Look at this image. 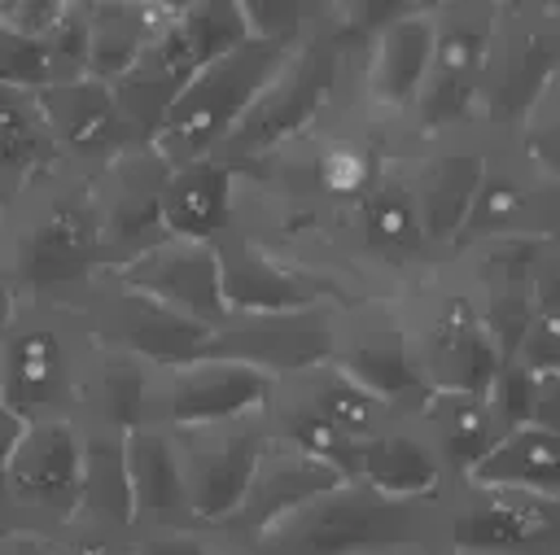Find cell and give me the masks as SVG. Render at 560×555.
Here are the masks:
<instances>
[{"label":"cell","mask_w":560,"mask_h":555,"mask_svg":"<svg viewBox=\"0 0 560 555\" xmlns=\"http://www.w3.org/2000/svg\"><path fill=\"white\" fill-rule=\"evenodd\" d=\"M0 271L13 297H70L105 271L96 166L57 157L4 201Z\"/></svg>","instance_id":"obj_1"},{"label":"cell","mask_w":560,"mask_h":555,"mask_svg":"<svg viewBox=\"0 0 560 555\" xmlns=\"http://www.w3.org/2000/svg\"><path fill=\"white\" fill-rule=\"evenodd\" d=\"M92 336L79 302L70 297H18L0 328V406L22 424L70 420L74 380Z\"/></svg>","instance_id":"obj_2"},{"label":"cell","mask_w":560,"mask_h":555,"mask_svg":"<svg viewBox=\"0 0 560 555\" xmlns=\"http://www.w3.org/2000/svg\"><path fill=\"white\" fill-rule=\"evenodd\" d=\"M433 498H385L341 481L241 542V555H368L381 546L429 542Z\"/></svg>","instance_id":"obj_3"},{"label":"cell","mask_w":560,"mask_h":555,"mask_svg":"<svg viewBox=\"0 0 560 555\" xmlns=\"http://www.w3.org/2000/svg\"><path fill=\"white\" fill-rule=\"evenodd\" d=\"M398 310L424 389L486 393L494 385L503 354L451 262H438L424 280H416L398 297Z\"/></svg>","instance_id":"obj_4"},{"label":"cell","mask_w":560,"mask_h":555,"mask_svg":"<svg viewBox=\"0 0 560 555\" xmlns=\"http://www.w3.org/2000/svg\"><path fill=\"white\" fill-rule=\"evenodd\" d=\"M289 48L293 44H267V39L245 35L223 57L206 61L179 87L162 127L149 140L162 153V162L184 166V162H197V157H214L228 144V135L241 127V118L249 114L258 92L271 83V74L280 70Z\"/></svg>","instance_id":"obj_5"},{"label":"cell","mask_w":560,"mask_h":555,"mask_svg":"<svg viewBox=\"0 0 560 555\" xmlns=\"http://www.w3.org/2000/svg\"><path fill=\"white\" fill-rule=\"evenodd\" d=\"M551 87H560V4L499 0V26L486 52L472 127L499 140Z\"/></svg>","instance_id":"obj_6"},{"label":"cell","mask_w":560,"mask_h":555,"mask_svg":"<svg viewBox=\"0 0 560 555\" xmlns=\"http://www.w3.org/2000/svg\"><path fill=\"white\" fill-rule=\"evenodd\" d=\"M442 555H560V498L451 481L429 507Z\"/></svg>","instance_id":"obj_7"},{"label":"cell","mask_w":560,"mask_h":555,"mask_svg":"<svg viewBox=\"0 0 560 555\" xmlns=\"http://www.w3.org/2000/svg\"><path fill=\"white\" fill-rule=\"evenodd\" d=\"M494 26H499V0H433L429 74L407 118L411 144L472 127Z\"/></svg>","instance_id":"obj_8"},{"label":"cell","mask_w":560,"mask_h":555,"mask_svg":"<svg viewBox=\"0 0 560 555\" xmlns=\"http://www.w3.org/2000/svg\"><path fill=\"white\" fill-rule=\"evenodd\" d=\"M171 450L179 463L184 498H188V524L192 529H219L232 520L241 507L249 476L267 450V406L214 420V424H192V428H171Z\"/></svg>","instance_id":"obj_9"},{"label":"cell","mask_w":560,"mask_h":555,"mask_svg":"<svg viewBox=\"0 0 560 555\" xmlns=\"http://www.w3.org/2000/svg\"><path fill=\"white\" fill-rule=\"evenodd\" d=\"M83 481V433L74 420H35L22 424V437L9 454L0 481V524L57 533L79 511Z\"/></svg>","instance_id":"obj_10"},{"label":"cell","mask_w":560,"mask_h":555,"mask_svg":"<svg viewBox=\"0 0 560 555\" xmlns=\"http://www.w3.org/2000/svg\"><path fill=\"white\" fill-rule=\"evenodd\" d=\"M79 315L83 328L96 345L118 350L140 358L144 367H162V363H184V358H201L210 350V323L162 306L158 297L114 280L109 271L92 275L79 293Z\"/></svg>","instance_id":"obj_11"},{"label":"cell","mask_w":560,"mask_h":555,"mask_svg":"<svg viewBox=\"0 0 560 555\" xmlns=\"http://www.w3.org/2000/svg\"><path fill=\"white\" fill-rule=\"evenodd\" d=\"M271 385L262 371L219 358V354H201V358H184V363H162L144 371V389H140V424L144 428H192V424H214V420H232L245 411L267 406Z\"/></svg>","instance_id":"obj_12"},{"label":"cell","mask_w":560,"mask_h":555,"mask_svg":"<svg viewBox=\"0 0 560 555\" xmlns=\"http://www.w3.org/2000/svg\"><path fill=\"white\" fill-rule=\"evenodd\" d=\"M508 236H560V175L534 166L499 135L490 140L455 249L508 240Z\"/></svg>","instance_id":"obj_13"},{"label":"cell","mask_w":560,"mask_h":555,"mask_svg":"<svg viewBox=\"0 0 560 555\" xmlns=\"http://www.w3.org/2000/svg\"><path fill=\"white\" fill-rule=\"evenodd\" d=\"M433 52V0H398L359 52V105L389 131L407 135Z\"/></svg>","instance_id":"obj_14"},{"label":"cell","mask_w":560,"mask_h":555,"mask_svg":"<svg viewBox=\"0 0 560 555\" xmlns=\"http://www.w3.org/2000/svg\"><path fill=\"white\" fill-rule=\"evenodd\" d=\"M328 363L341 367L363 389H372L398 415H411L429 393L416 371V358H411L398 297H363V302L341 306L337 345H332Z\"/></svg>","instance_id":"obj_15"},{"label":"cell","mask_w":560,"mask_h":555,"mask_svg":"<svg viewBox=\"0 0 560 555\" xmlns=\"http://www.w3.org/2000/svg\"><path fill=\"white\" fill-rule=\"evenodd\" d=\"M219 258V288L228 315H276V310H306V306H350V297L319 271L258 245L254 236L228 227L214 240Z\"/></svg>","instance_id":"obj_16"},{"label":"cell","mask_w":560,"mask_h":555,"mask_svg":"<svg viewBox=\"0 0 560 555\" xmlns=\"http://www.w3.org/2000/svg\"><path fill=\"white\" fill-rule=\"evenodd\" d=\"M341 306H306V310H276V315H228L210 332V350L219 358L245 363L267 380L302 376L332 358Z\"/></svg>","instance_id":"obj_17"},{"label":"cell","mask_w":560,"mask_h":555,"mask_svg":"<svg viewBox=\"0 0 560 555\" xmlns=\"http://www.w3.org/2000/svg\"><path fill=\"white\" fill-rule=\"evenodd\" d=\"M171 166L153 144H131L96 166V197L105 223V267L136 258L166 236L162 227V184Z\"/></svg>","instance_id":"obj_18"},{"label":"cell","mask_w":560,"mask_h":555,"mask_svg":"<svg viewBox=\"0 0 560 555\" xmlns=\"http://www.w3.org/2000/svg\"><path fill=\"white\" fill-rule=\"evenodd\" d=\"M490 153V135L477 127L438 135V140H420L411 144V188H416V205L429 232V245L451 258L455 236L464 227L468 201L477 192L481 166Z\"/></svg>","instance_id":"obj_19"},{"label":"cell","mask_w":560,"mask_h":555,"mask_svg":"<svg viewBox=\"0 0 560 555\" xmlns=\"http://www.w3.org/2000/svg\"><path fill=\"white\" fill-rule=\"evenodd\" d=\"M114 280L158 297L171 310H184L210 328H219L228 319L223 306V288H219V258L214 245L201 240H179V236H162L158 245L140 249L136 258L105 267Z\"/></svg>","instance_id":"obj_20"},{"label":"cell","mask_w":560,"mask_h":555,"mask_svg":"<svg viewBox=\"0 0 560 555\" xmlns=\"http://www.w3.org/2000/svg\"><path fill=\"white\" fill-rule=\"evenodd\" d=\"M39 118L48 127V140L57 149L61 162H79V166H101L105 157L140 144L109 96V83L101 79H70V83H48L35 92Z\"/></svg>","instance_id":"obj_21"},{"label":"cell","mask_w":560,"mask_h":555,"mask_svg":"<svg viewBox=\"0 0 560 555\" xmlns=\"http://www.w3.org/2000/svg\"><path fill=\"white\" fill-rule=\"evenodd\" d=\"M332 485H341V476L332 468H324L311 454L267 437V450H262V459H258V468L249 476V489H245L241 507L232 511V520L219 524V533L241 546L245 538H254L258 529H267L271 520H280L284 511L302 507L306 498H315V494H324Z\"/></svg>","instance_id":"obj_22"},{"label":"cell","mask_w":560,"mask_h":555,"mask_svg":"<svg viewBox=\"0 0 560 555\" xmlns=\"http://www.w3.org/2000/svg\"><path fill=\"white\" fill-rule=\"evenodd\" d=\"M236 188H241V166L228 157H197V162L171 166L162 184L166 236L201 240V245H214L219 236H228L236 219Z\"/></svg>","instance_id":"obj_23"},{"label":"cell","mask_w":560,"mask_h":555,"mask_svg":"<svg viewBox=\"0 0 560 555\" xmlns=\"http://www.w3.org/2000/svg\"><path fill=\"white\" fill-rule=\"evenodd\" d=\"M411 420L420 424V433L429 437L438 463L446 468L451 481H464L486 450L508 433L490 393H446V389H429L424 402L411 411Z\"/></svg>","instance_id":"obj_24"},{"label":"cell","mask_w":560,"mask_h":555,"mask_svg":"<svg viewBox=\"0 0 560 555\" xmlns=\"http://www.w3.org/2000/svg\"><path fill=\"white\" fill-rule=\"evenodd\" d=\"M359 485L385 494V498H438L451 476L438 463L429 437L420 433V424L411 415L394 420L385 433H376L372 441L359 446Z\"/></svg>","instance_id":"obj_25"},{"label":"cell","mask_w":560,"mask_h":555,"mask_svg":"<svg viewBox=\"0 0 560 555\" xmlns=\"http://www.w3.org/2000/svg\"><path fill=\"white\" fill-rule=\"evenodd\" d=\"M127 459V489H131V524L136 533L149 529H188V498L179 481V463L171 437L162 428L136 424L122 437Z\"/></svg>","instance_id":"obj_26"},{"label":"cell","mask_w":560,"mask_h":555,"mask_svg":"<svg viewBox=\"0 0 560 555\" xmlns=\"http://www.w3.org/2000/svg\"><path fill=\"white\" fill-rule=\"evenodd\" d=\"M171 13L175 0H88V79H122Z\"/></svg>","instance_id":"obj_27"},{"label":"cell","mask_w":560,"mask_h":555,"mask_svg":"<svg viewBox=\"0 0 560 555\" xmlns=\"http://www.w3.org/2000/svg\"><path fill=\"white\" fill-rule=\"evenodd\" d=\"M144 363L105 345H88L74 380V424L101 428V433H131L140 424V389H144Z\"/></svg>","instance_id":"obj_28"},{"label":"cell","mask_w":560,"mask_h":555,"mask_svg":"<svg viewBox=\"0 0 560 555\" xmlns=\"http://www.w3.org/2000/svg\"><path fill=\"white\" fill-rule=\"evenodd\" d=\"M276 389H284L298 406H306L315 420H324L328 428H337L341 437H350L354 446L372 441L376 433H385L394 420H402L389 402H381L372 389H363L359 380H350L341 367L319 363L302 376L276 380Z\"/></svg>","instance_id":"obj_29"},{"label":"cell","mask_w":560,"mask_h":555,"mask_svg":"<svg viewBox=\"0 0 560 555\" xmlns=\"http://www.w3.org/2000/svg\"><path fill=\"white\" fill-rule=\"evenodd\" d=\"M464 481L560 498V428L538 420L508 428Z\"/></svg>","instance_id":"obj_30"},{"label":"cell","mask_w":560,"mask_h":555,"mask_svg":"<svg viewBox=\"0 0 560 555\" xmlns=\"http://www.w3.org/2000/svg\"><path fill=\"white\" fill-rule=\"evenodd\" d=\"M52 162H57V149L39 118L35 92L0 83V201H9L35 170Z\"/></svg>","instance_id":"obj_31"},{"label":"cell","mask_w":560,"mask_h":555,"mask_svg":"<svg viewBox=\"0 0 560 555\" xmlns=\"http://www.w3.org/2000/svg\"><path fill=\"white\" fill-rule=\"evenodd\" d=\"M79 433H83V481H79V511L74 516L136 529L131 524L127 459H122L127 433H101V428H79Z\"/></svg>","instance_id":"obj_32"},{"label":"cell","mask_w":560,"mask_h":555,"mask_svg":"<svg viewBox=\"0 0 560 555\" xmlns=\"http://www.w3.org/2000/svg\"><path fill=\"white\" fill-rule=\"evenodd\" d=\"M52 83H70L88 74V0H66L57 26L44 39Z\"/></svg>","instance_id":"obj_33"},{"label":"cell","mask_w":560,"mask_h":555,"mask_svg":"<svg viewBox=\"0 0 560 555\" xmlns=\"http://www.w3.org/2000/svg\"><path fill=\"white\" fill-rule=\"evenodd\" d=\"M315 17V0H241L245 35L267 44H298Z\"/></svg>","instance_id":"obj_34"},{"label":"cell","mask_w":560,"mask_h":555,"mask_svg":"<svg viewBox=\"0 0 560 555\" xmlns=\"http://www.w3.org/2000/svg\"><path fill=\"white\" fill-rule=\"evenodd\" d=\"M131 542H136V529L70 516L52 533V555H131Z\"/></svg>","instance_id":"obj_35"},{"label":"cell","mask_w":560,"mask_h":555,"mask_svg":"<svg viewBox=\"0 0 560 555\" xmlns=\"http://www.w3.org/2000/svg\"><path fill=\"white\" fill-rule=\"evenodd\" d=\"M0 83L4 87H22V92H39L52 83V70H48V52L44 44L0 26Z\"/></svg>","instance_id":"obj_36"},{"label":"cell","mask_w":560,"mask_h":555,"mask_svg":"<svg viewBox=\"0 0 560 555\" xmlns=\"http://www.w3.org/2000/svg\"><path fill=\"white\" fill-rule=\"evenodd\" d=\"M131 555H241L236 542H228L219 529H149L136 533Z\"/></svg>","instance_id":"obj_37"},{"label":"cell","mask_w":560,"mask_h":555,"mask_svg":"<svg viewBox=\"0 0 560 555\" xmlns=\"http://www.w3.org/2000/svg\"><path fill=\"white\" fill-rule=\"evenodd\" d=\"M0 555H52V538L35 529H0Z\"/></svg>","instance_id":"obj_38"},{"label":"cell","mask_w":560,"mask_h":555,"mask_svg":"<svg viewBox=\"0 0 560 555\" xmlns=\"http://www.w3.org/2000/svg\"><path fill=\"white\" fill-rule=\"evenodd\" d=\"M18 437H22V420L0 406V481H4V468H9V454H13Z\"/></svg>","instance_id":"obj_39"},{"label":"cell","mask_w":560,"mask_h":555,"mask_svg":"<svg viewBox=\"0 0 560 555\" xmlns=\"http://www.w3.org/2000/svg\"><path fill=\"white\" fill-rule=\"evenodd\" d=\"M368 555H442V551H433L429 542H402V546H381V551H368Z\"/></svg>","instance_id":"obj_40"},{"label":"cell","mask_w":560,"mask_h":555,"mask_svg":"<svg viewBox=\"0 0 560 555\" xmlns=\"http://www.w3.org/2000/svg\"><path fill=\"white\" fill-rule=\"evenodd\" d=\"M13 293H9V284H0V328H4V319H9V310H13Z\"/></svg>","instance_id":"obj_41"},{"label":"cell","mask_w":560,"mask_h":555,"mask_svg":"<svg viewBox=\"0 0 560 555\" xmlns=\"http://www.w3.org/2000/svg\"><path fill=\"white\" fill-rule=\"evenodd\" d=\"M0 227H4V201H0ZM0 284H4V271H0Z\"/></svg>","instance_id":"obj_42"},{"label":"cell","mask_w":560,"mask_h":555,"mask_svg":"<svg viewBox=\"0 0 560 555\" xmlns=\"http://www.w3.org/2000/svg\"><path fill=\"white\" fill-rule=\"evenodd\" d=\"M0 529H4V524H0Z\"/></svg>","instance_id":"obj_43"}]
</instances>
